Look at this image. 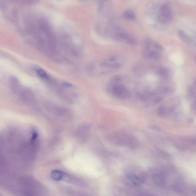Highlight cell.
I'll use <instances>...</instances> for the list:
<instances>
[{
	"label": "cell",
	"instance_id": "cell-16",
	"mask_svg": "<svg viewBox=\"0 0 196 196\" xmlns=\"http://www.w3.org/2000/svg\"><path fill=\"white\" fill-rule=\"evenodd\" d=\"M152 43H153V42H152V40L150 39H146L144 42V51H149Z\"/></svg>",
	"mask_w": 196,
	"mask_h": 196
},
{
	"label": "cell",
	"instance_id": "cell-13",
	"mask_svg": "<svg viewBox=\"0 0 196 196\" xmlns=\"http://www.w3.org/2000/svg\"><path fill=\"white\" fill-rule=\"evenodd\" d=\"M158 75L161 77L166 78L169 75V71L167 68L163 67H160L158 71Z\"/></svg>",
	"mask_w": 196,
	"mask_h": 196
},
{
	"label": "cell",
	"instance_id": "cell-4",
	"mask_svg": "<svg viewBox=\"0 0 196 196\" xmlns=\"http://www.w3.org/2000/svg\"><path fill=\"white\" fill-rule=\"evenodd\" d=\"M111 92L115 97L120 99L124 100L130 98L131 94L126 87L120 83L111 87Z\"/></svg>",
	"mask_w": 196,
	"mask_h": 196
},
{
	"label": "cell",
	"instance_id": "cell-11",
	"mask_svg": "<svg viewBox=\"0 0 196 196\" xmlns=\"http://www.w3.org/2000/svg\"><path fill=\"white\" fill-rule=\"evenodd\" d=\"M122 17L123 18L129 20L133 21L136 19L135 14L131 10L124 11L122 14Z\"/></svg>",
	"mask_w": 196,
	"mask_h": 196
},
{
	"label": "cell",
	"instance_id": "cell-7",
	"mask_svg": "<svg viewBox=\"0 0 196 196\" xmlns=\"http://www.w3.org/2000/svg\"><path fill=\"white\" fill-rule=\"evenodd\" d=\"M49 111L52 113L56 117L61 119H65L68 117L69 113L67 110L58 107H51L49 108Z\"/></svg>",
	"mask_w": 196,
	"mask_h": 196
},
{
	"label": "cell",
	"instance_id": "cell-17",
	"mask_svg": "<svg viewBox=\"0 0 196 196\" xmlns=\"http://www.w3.org/2000/svg\"><path fill=\"white\" fill-rule=\"evenodd\" d=\"M102 66H108L115 69H119L121 67V64L119 63H114L113 64H109L107 63H102Z\"/></svg>",
	"mask_w": 196,
	"mask_h": 196
},
{
	"label": "cell",
	"instance_id": "cell-19",
	"mask_svg": "<svg viewBox=\"0 0 196 196\" xmlns=\"http://www.w3.org/2000/svg\"><path fill=\"white\" fill-rule=\"evenodd\" d=\"M137 96L142 102H145L147 100V97L144 94L141 93L140 92H137Z\"/></svg>",
	"mask_w": 196,
	"mask_h": 196
},
{
	"label": "cell",
	"instance_id": "cell-15",
	"mask_svg": "<svg viewBox=\"0 0 196 196\" xmlns=\"http://www.w3.org/2000/svg\"><path fill=\"white\" fill-rule=\"evenodd\" d=\"M36 72L38 76L44 79H48L49 78V76L46 72V71L42 69H36Z\"/></svg>",
	"mask_w": 196,
	"mask_h": 196
},
{
	"label": "cell",
	"instance_id": "cell-23",
	"mask_svg": "<svg viewBox=\"0 0 196 196\" xmlns=\"http://www.w3.org/2000/svg\"><path fill=\"white\" fill-rule=\"evenodd\" d=\"M63 85L64 86L66 87H71L72 86V84L67 82H63Z\"/></svg>",
	"mask_w": 196,
	"mask_h": 196
},
{
	"label": "cell",
	"instance_id": "cell-6",
	"mask_svg": "<svg viewBox=\"0 0 196 196\" xmlns=\"http://www.w3.org/2000/svg\"><path fill=\"white\" fill-rule=\"evenodd\" d=\"M126 177L131 184L136 187L140 186L145 181L143 175H140V176L132 172L128 173L126 175Z\"/></svg>",
	"mask_w": 196,
	"mask_h": 196
},
{
	"label": "cell",
	"instance_id": "cell-24",
	"mask_svg": "<svg viewBox=\"0 0 196 196\" xmlns=\"http://www.w3.org/2000/svg\"><path fill=\"white\" fill-rule=\"evenodd\" d=\"M116 58L114 56H111V57L110 58L109 61L110 62H112L115 61Z\"/></svg>",
	"mask_w": 196,
	"mask_h": 196
},
{
	"label": "cell",
	"instance_id": "cell-18",
	"mask_svg": "<svg viewBox=\"0 0 196 196\" xmlns=\"http://www.w3.org/2000/svg\"><path fill=\"white\" fill-rule=\"evenodd\" d=\"M180 36L181 38L182 39L183 41L186 42L187 43H190V41L189 37H188L187 35L183 33V32H180Z\"/></svg>",
	"mask_w": 196,
	"mask_h": 196
},
{
	"label": "cell",
	"instance_id": "cell-5",
	"mask_svg": "<svg viewBox=\"0 0 196 196\" xmlns=\"http://www.w3.org/2000/svg\"><path fill=\"white\" fill-rule=\"evenodd\" d=\"M90 126L84 124L79 127L76 132V136L77 140L82 143L86 142L88 138Z\"/></svg>",
	"mask_w": 196,
	"mask_h": 196
},
{
	"label": "cell",
	"instance_id": "cell-14",
	"mask_svg": "<svg viewBox=\"0 0 196 196\" xmlns=\"http://www.w3.org/2000/svg\"><path fill=\"white\" fill-rule=\"evenodd\" d=\"M169 112L168 108H167L166 107L163 105H162L159 107L157 111V113L159 116L161 117H163L166 116L168 113Z\"/></svg>",
	"mask_w": 196,
	"mask_h": 196
},
{
	"label": "cell",
	"instance_id": "cell-2",
	"mask_svg": "<svg viewBox=\"0 0 196 196\" xmlns=\"http://www.w3.org/2000/svg\"><path fill=\"white\" fill-rule=\"evenodd\" d=\"M113 38L118 41H123L131 45H136L137 41L127 31L121 27L111 25L110 27Z\"/></svg>",
	"mask_w": 196,
	"mask_h": 196
},
{
	"label": "cell",
	"instance_id": "cell-8",
	"mask_svg": "<svg viewBox=\"0 0 196 196\" xmlns=\"http://www.w3.org/2000/svg\"><path fill=\"white\" fill-rule=\"evenodd\" d=\"M62 180L66 181V182L70 183L71 184L80 186V187H84L87 186V184L84 181L74 177V176H71L70 175H68L66 173Z\"/></svg>",
	"mask_w": 196,
	"mask_h": 196
},
{
	"label": "cell",
	"instance_id": "cell-3",
	"mask_svg": "<svg viewBox=\"0 0 196 196\" xmlns=\"http://www.w3.org/2000/svg\"><path fill=\"white\" fill-rule=\"evenodd\" d=\"M173 16L174 14L171 4L167 2L162 3L157 14L158 22L163 24H168L172 20Z\"/></svg>",
	"mask_w": 196,
	"mask_h": 196
},
{
	"label": "cell",
	"instance_id": "cell-25",
	"mask_svg": "<svg viewBox=\"0 0 196 196\" xmlns=\"http://www.w3.org/2000/svg\"><path fill=\"white\" fill-rule=\"evenodd\" d=\"M101 1H105V0H101Z\"/></svg>",
	"mask_w": 196,
	"mask_h": 196
},
{
	"label": "cell",
	"instance_id": "cell-21",
	"mask_svg": "<svg viewBox=\"0 0 196 196\" xmlns=\"http://www.w3.org/2000/svg\"><path fill=\"white\" fill-rule=\"evenodd\" d=\"M163 98L161 97L158 96L155 98L154 100V102L155 104H158L163 101Z\"/></svg>",
	"mask_w": 196,
	"mask_h": 196
},
{
	"label": "cell",
	"instance_id": "cell-20",
	"mask_svg": "<svg viewBox=\"0 0 196 196\" xmlns=\"http://www.w3.org/2000/svg\"><path fill=\"white\" fill-rule=\"evenodd\" d=\"M153 46L155 49L159 51H163V46L159 44L156 43V42H154L153 43Z\"/></svg>",
	"mask_w": 196,
	"mask_h": 196
},
{
	"label": "cell",
	"instance_id": "cell-12",
	"mask_svg": "<svg viewBox=\"0 0 196 196\" xmlns=\"http://www.w3.org/2000/svg\"><path fill=\"white\" fill-rule=\"evenodd\" d=\"M160 53L156 50H150L149 51L148 57L150 59L157 60L160 59Z\"/></svg>",
	"mask_w": 196,
	"mask_h": 196
},
{
	"label": "cell",
	"instance_id": "cell-1",
	"mask_svg": "<svg viewBox=\"0 0 196 196\" xmlns=\"http://www.w3.org/2000/svg\"><path fill=\"white\" fill-rule=\"evenodd\" d=\"M109 140L112 143L120 146L134 148L137 146L138 142L133 136L123 132H115L109 135Z\"/></svg>",
	"mask_w": 196,
	"mask_h": 196
},
{
	"label": "cell",
	"instance_id": "cell-22",
	"mask_svg": "<svg viewBox=\"0 0 196 196\" xmlns=\"http://www.w3.org/2000/svg\"><path fill=\"white\" fill-rule=\"evenodd\" d=\"M94 69V66L93 64H90L87 66V70L89 73L93 72Z\"/></svg>",
	"mask_w": 196,
	"mask_h": 196
},
{
	"label": "cell",
	"instance_id": "cell-10",
	"mask_svg": "<svg viewBox=\"0 0 196 196\" xmlns=\"http://www.w3.org/2000/svg\"><path fill=\"white\" fill-rule=\"evenodd\" d=\"M65 173L60 170H54L51 172L50 176L54 181H60L62 180Z\"/></svg>",
	"mask_w": 196,
	"mask_h": 196
},
{
	"label": "cell",
	"instance_id": "cell-9",
	"mask_svg": "<svg viewBox=\"0 0 196 196\" xmlns=\"http://www.w3.org/2000/svg\"><path fill=\"white\" fill-rule=\"evenodd\" d=\"M151 176L155 183L158 185L163 184L165 180L164 174L158 170H154L151 172Z\"/></svg>",
	"mask_w": 196,
	"mask_h": 196
}]
</instances>
